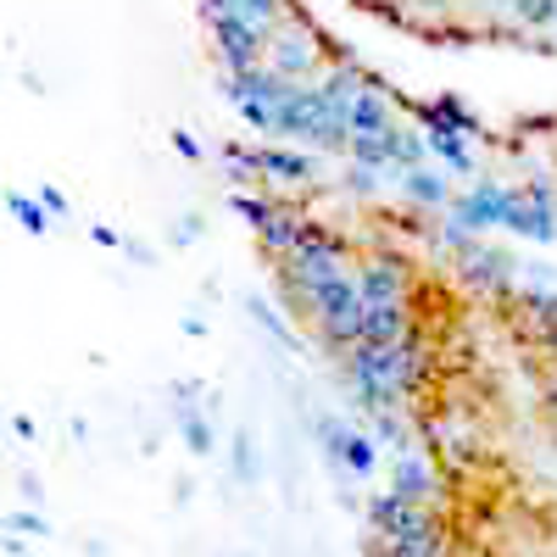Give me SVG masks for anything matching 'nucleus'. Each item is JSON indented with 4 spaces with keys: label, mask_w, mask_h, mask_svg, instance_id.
Listing matches in <instances>:
<instances>
[{
    "label": "nucleus",
    "mask_w": 557,
    "mask_h": 557,
    "mask_svg": "<svg viewBox=\"0 0 557 557\" xmlns=\"http://www.w3.org/2000/svg\"><path fill=\"white\" fill-rule=\"evenodd\" d=\"M357 290H362L368 307H396L401 290H407V273H401V262H391V257L362 262V268H357Z\"/></svg>",
    "instance_id": "f257e3e1"
},
{
    "label": "nucleus",
    "mask_w": 557,
    "mask_h": 557,
    "mask_svg": "<svg viewBox=\"0 0 557 557\" xmlns=\"http://www.w3.org/2000/svg\"><path fill=\"white\" fill-rule=\"evenodd\" d=\"M401 190H407L412 201H446V178H435V173H424V168H407Z\"/></svg>",
    "instance_id": "f03ea898"
}]
</instances>
